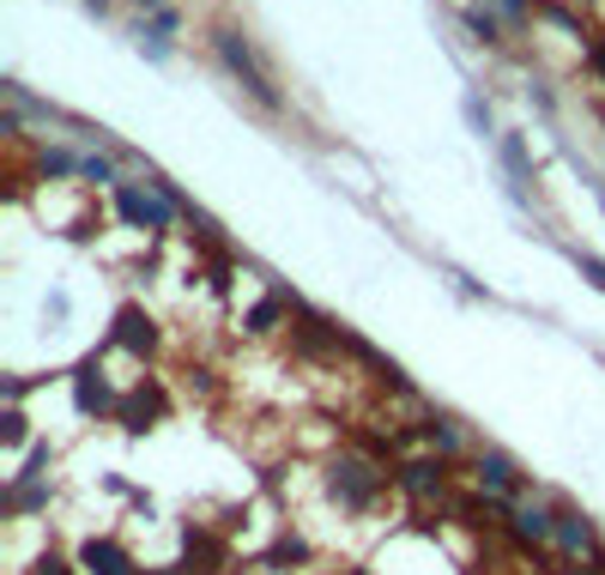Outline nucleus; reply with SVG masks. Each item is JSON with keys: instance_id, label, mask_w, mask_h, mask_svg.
Here are the masks:
<instances>
[{"instance_id": "obj_1", "label": "nucleus", "mask_w": 605, "mask_h": 575, "mask_svg": "<svg viewBox=\"0 0 605 575\" xmlns=\"http://www.w3.org/2000/svg\"><path fill=\"white\" fill-rule=\"evenodd\" d=\"M212 43H218V55H225V67H230V73H237V80H242V85H249V92H254V97H261V104H267V109H279V92H273V80H267V73H261V61H254V55H249V43H242V36H237V31H218V36H212Z\"/></svg>"}, {"instance_id": "obj_2", "label": "nucleus", "mask_w": 605, "mask_h": 575, "mask_svg": "<svg viewBox=\"0 0 605 575\" xmlns=\"http://www.w3.org/2000/svg\"><path fill=\"white\" fill-rule=\"evenodd\" d=\"M333 496H340L345 509H364V503H376V491H382V472L369 467V460H357V454H345V460H333Z\"/></svg>"}, {"instance_id": "obj_3", "label": "nucleus", "mask_w": 605, "mask_h": 575, "mask_svg": "<svg viewBox=\"0 0 605 575\" xmlns=\"http://www.w3.org/2000/svg\"><path fill=\"white\" fill-rule=\"evenodd\" d=\"M509 533L521 545H557V515H551L545 503H509Z\"/></svg>"}, {"instance_id": "obj_4", "label": "nucleus", "mask_w": 605, "mask_h": 575, "mask_svg": "<svg viewBox=\"0 0 605 575\" xmlns=\"http://www.w3.org/2000/svg\"><path fill=\"white\" fill-rule=\"evenodd\" d=\"M557 552L570 557V564H594L599 557V540H594V521L582 515V509H557Z\"/></svg>"}, {"instance_id": "obj_5", "label": "nucleus", "mask_w": 605, "mask_h": 575, "mask_svg": "<svg viewBox=\"0 0 605 575\" xmlns=\"http://www.w3.org/2000/svg\"><path fill=\"white\" fill-rule=\"evenodd\" d=\"M122 212H127L139 230H170V207H164L158 195H139L134 182H122Z\"/></svg>"}, {"instance_id": "obj_6", "label": "nucleus", "mask_w": 605, "mask_h": 575, "mask_svg": "<svg viewBox=\"0 0 605 575\" xmlns=\"http://www.w3.org/2000/svg\"><path fill=\"white\" fill-rule=\"evenodd\" d=\"M394 484H400L406 496H442V460H406V467L394 472Z\"/></svg>"}, {"instance_id": "obj_7", "label": "nucleus", "mask_w": 605, "mask_h": 575, "mask_svg": "<svg viewBox=\"0 0 605 575\" xmlns=\"http://www.w3.org/2000/svg\"><path fill=\"white\" fill-rule=\"evenodd\" d=\"M80 564L92 569V575H134V557H127L115 540H92V545L80 552Z\"/></svg>"}, {"instance_id": "obj_8", "label": "nucleus", "mask_w": 605, "mask_h": 575, "mask_svg": "<svg viewBox=\"0 0 605 575\" xmlns=\"http://www.w3.org/2000/svg\"><path fill=\"white\" fill-rule=\"evenodd\" d=\"M424 437H430L436 449H460V430L448 425V418H430V425H424Z\"/></svg>"}, {"instance_id": "obj_9", "label": "nucleus", "mask_w": 605, "mask_h": 575, "mask_svg": "<svg viewBox=\"0 0 605 575\" xmlns=\"http://www.w3.org/2000/svg\"><path fill=\"white\" fill-rule=\"evenodd\" d=\"M467 24L484 36V43H497V19H491V12H479V7H472V12H467Z\"/></svg>"}, {"instance_id": "obj_10", "label": "nucleus", "mask_w": 605, "mask_h": 575, "mask_svg": "<svg viewBox=\"0 0 605 575\" xmlns=\"http://www.w3.org/2000/svg\"><path fill=\"white\" fill-rule=\"evenodd\" d=\"M85 176H92V182H115V170H109L103 158H92V164H85Z\"/></svg>"}, {"instance_id": "obj_11", "label": "nucleus", "mask_w": 605, "mask_h": 575, "mask_svg": "<svg viewBox=\"0 0 605 575\" xmlns=\"http://www.w3.org/2000/svg\"><path fill=\"white\" fill-rule=\"evenodd\" d=\"M36 575H67V557H55V552H49L43 564H36Z\"/></svg>"}, {"instance_id": "obj_12", "label": "nucleus", "mask_w": 605, "mask_h": 575, "mask_svg": "<svg viewBox=\"0 0 605 575\" xmlns=\"http://www.w3.org/2000/svg\"><path fill=\"white\" fill-rule=\"evenodd\" d=\"M497 7H503V12H509V19H514V24H521V19H526V0H497Z\"/></svg>"}, {"instance_id": "obj_13", "label": "nucleus", "mask_w": 605, "mask_h": 575, "mask_svg": "<svg viewBox=\"0 0 605 575\" xmlns=\"http://www.w3.org/2000/svg\"><path fill=\"white\" fill-rule=\"evenodd\" d=\"M85 7H92V12H109V0H85Z\"/></svg>"}, {"instance_id": "obj_14", "label": "nucleus", "mask_w": 605, "mask_h": 575, "mask_svg": "<svg viewBox=\"0 0 605 575\" xmlns=\"http://www.w3.org/2000/svg\"><path fill=\"white\" fill-rule=\"evenodd\" d=\"M594 67H599V73H605V49H599V55H594Z\"/></svg>"}, {"instance_id": "obj_15", "label": "nucleus", "mask_w": 605, "mask_h": 575, "mask_svg": "<svg viewBox=\"0 0 605 575\" xmlns=\"http://www.w3.org/2000/svg\"><path fill=\"white\" fill-rule=\"evenodd\" d=\"M139 7H164V0H139Z\"/></svg>"}]
</instances>
